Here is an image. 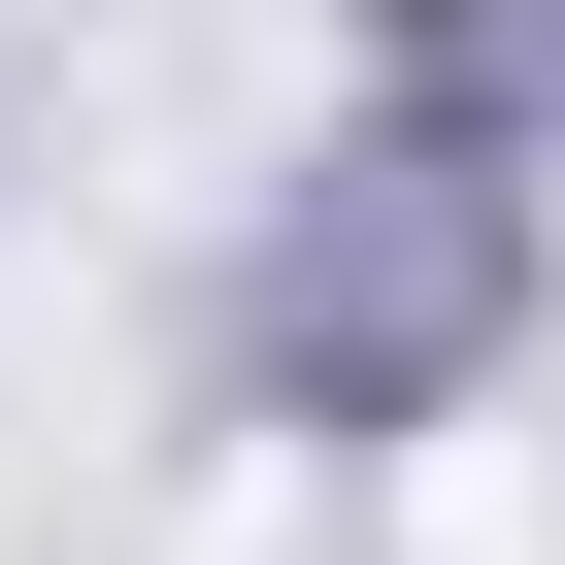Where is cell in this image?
<instances>
[{"label": "cell", "mask_w": 565, "mask_h": 565, "mask_svg": "<svg viewBox=\"0 0 565 565\" xmlns=\"http://www.w3.org/2000/svg\"><path fill=\"white\" fill-rule=\"evenodd\" d=\"M466 300H499V233H466V200H366V233H300V300H266V333H300L333 399H399Z\"/></svg>", "instance_id": "obj_1"}]
</instances>
